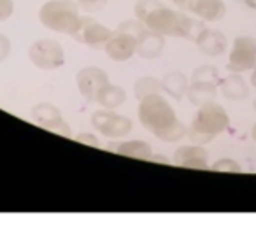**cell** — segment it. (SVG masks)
I'll use <instances>...</instances> for the list:
<instances>
[{
	"instance_id": "cell-21",
	"label": "cell",
	"mask_w": 256,
	"mask_h": 226,
	"mask_svg": "<svg viewBox=\"0 0 256 226\" xmlns=\"http://www.w3.org/2000/svg\"><path fill=\"white\" fill-rule=\"evenodd\" d=\"M134 93H136L137 98H144V96L154 95V93H162V82L160 79L151 78V76H146V78H140L139 81L134 86Z\"/></svg>"
},
{
	"instance_id": "cell-17",
	"label": "cell",
	"mask_w": 256,
	"mask_h": 226,
	"mask_svg": "<svg viewBox=\"0 0 256 226\" xmlns=\"http://www.w3.org/2000/svg\"><path fill=\"white\" fill-rule=\"evenodd\" d=\"M126 100V92H124L121 86H116V84H110L107 82L104 88H100V92L96 93V98L95 102L98 104L102 109H118L121 107Z\"/></svg>"
},
{
	"instance_id": "cell-28",
	"label": "cell",
	"mask_w": 256,
	"mask_h": 226,
	"mask_svg": "<svg viewBox=\"0 0 256 226\" xmlns=\"http://www.w3.org/2000/svg\"><path fill=\"white\" fill-rule=\"evenodd\" d=\"M249 82H251V86L256 90V67L252 68V72H251V79H249Z\"/></svg>"
},
{
	"instance_id": "cell-24",
	"label": "cell",
	"mask_w": 256,
	"mask_h": 226,
	"mask_svg": "<svg viewBox=\"0 0 256 226\" xmlns=\"http://www.w3.org/2000/svg\"><path fill=\"white\" fill-rule=\"evenodd\" d=\"M109 0H78V6L86 12H98L107 6Z\"/></svg>"
},
{
	"instance_id": "cell-2",
	"label": "cell",
	"mask_w": 256,
	"mask_h": 226,
	"mask_svg": "<svg viewBox=\"0 0 256 226\" xmlns=\"http://www.w3.org/2000/svg\"><path fill=\"white\" fill-rule=\"evenodd\" d=\"M137 116L144 130L153 134L162 142L170 144V142H178L186 137L188 126L178 120L174 107L165 96H162V93L140 98Z\"/></svg>"
},
{
	"instance_id": "cell-1",
	"label": "cell",
	"mask_w": 256,
	"mask_h": 226,
	"mask_svg": "<svg viewBox=\"0 0 256 226\" xmlns=\"http://www.w3.org/2000/svg\"><path fill=\"white\" fill-rule=\"evenodd\" d=\"M136 18L146 28L154 30L165 37H182L195 40V37L204 28L202 20L190 18L184 11H174L165 8L158 0H139L136 4Z\"/></svg>"
},
{
	"instance_id": "cell-31",
	"label": "cell",
	"mask_w": 256,
	"mask_h": 226,
	"mask_svg": "<svg viewBox=\"0 0 256 226\" xmlns=\"http://www.w3.org/2000/svg\"><path fill=\"white\" fill-rule=\"evenodd\" d=\"M252 107H254V110H256V100H254V102H252Z\"/></svg>"
},
{
	"instance_id": "cell-22",
	"label": "cell",
	"mask_w": 256,
	"mask_h": 226,
	"mask_svg": "<svg viewBox=\"0 0 256 226\" xmlns=\"http://www.w3.org/2000/svg\"><path fill=\"white\" fill-rule=\"evenodd\" d=\"M192 81H202V82H212L218 84L220 82V72L214 65H202L198 67L192 76Z\"/></svg>"
},
{
	"instance_id": "cell-19",
	"label": "cell",
	"mask_w": 256,
	"mask_h": 226,
	"mask_svg": "<svg viewBox=\"0 0 256 226\" xmlns=\"http://www.w3.org/2000/svg\"><path fill=\"white\" fill-rule=\"evenodd\" d=\"M114 152L121 156H128V158H137V160H150L153 156V149L148 142L144 140H124L118 142L116 146H109Z\"/></svg>"
},
{
	"instance_id": "cell-9",
	"label": "cell",
	"mask_w": 256,
	"mask_h": 226,
	"mask_svg": "<svg viewBox=\"0 0 256 226\" xmlns=\"http://www.w3.org/2000/svg\"><path fill=\"white\" fill-rule=\"evenodd\" d=\"M110 36H112V30L107 28L100 22H96L95 18L81 16V25H79L78 32L72 37L81 44H84V46L93 48V50H104V46H106Z\"/></svg>"
},
{
	"instance_id": "cell-7",
	"label": "cell",
	"mask_w": 256,
	"mask_h": 226,
	"mask_svg": "<svg viewBox=\"0 0 256 226\" xmlns=\"http://www.w3.org/2000/svg\"><path fill=\"white\" fill-rule=\"evenodd\" d=\"M256 67V39L249 36H238L232 42L228 54V70L234 74H244Z\"/></svg>"
},
{
	"instance_id": "cell-14",
	"label": "cell",
	"mask_w": 256,
	"mask_h": 226,
	"mask_svg": "<svg viewBox=\"0 0 256 226\" xmlns=\"http://www.w3.org/2000/svg\"><path fill=\"white\" fill-rule=\"evenodd\" d=\"M174 163L184 168L207 170L209 168V152L200 144L181 146L174 152Z\"/></svg>"
},
{
	"instance_id": "cell-3",
	"label": "cell",
	"mask_w": 256,
	"mask_h": 226,
	"mask_svg": "<svg viewBox=\"0 0 256 226\" xmlns=\"http://www.w3.org/2000/svg\"><path fill=\"white\" fill-rule=\"evenodd\" d=\"M230 124V116L226 109L218 102H207L198 107L195 120L188 126L186 137L193 144L206 146L212 142L218 135H221Z\"/></svg>"
},
{
	"instance_id": "cell-18",
	"label": "cell",
	"mask_w": 256,
	"mask_h": 226,
	"mask_svg": "<svg viewBox=\"0 0 256 226\" xmlns=\"http://www.w3.org/2000/svg\"><path fill=\"white\" fill-rule=\"evenodd\" d=\"M188 100L193 104V106L200 107L207 102H214L218 95V84H212V82H202V81H192L188 86Z\"/></svg>"
},
{
	"instance_id": "cell-6",
	"label": "cell",
	"mask_w": 256,
	"mask_h": 226,
	"mask_svg": "<svg viewBox=\"0 0 256 226\" xmlns=\"http://www.w3.org/2000/svg\"><path fill=\"white\" fill-rule=\"evenodd\" d=\"M28 58L40 70H56L65 64V51L53 39H39L28 48Z\"/></svg>"
},
{
	"instance_id": "cell-15",
	"label": "cell",
	"mask_w": 256,
	"mask_h": 226,
	"mask_svg": "<svg viewBox=\"0 0 256 226\" xmlns=\"http://www.w3.org/2000/svg\"><path fill=\"white\" fill-rule=\"evenodd\" d=\"M165 48V36L154 30L144 28L137 36V54L144 60H153L162 54Z\"/></svg>"
},
{
	"instance_id": "cell-29",
	"label": "cell",
	"mask_w": 256,
	"mask_h": 226,
	"mask_svg": "<svg viewBox=\"0 0 256 226\" xmlns=\"http://www.w3.org/2000/svg\"><path fill=\"white\" fill-rule=\"evenodd\" d=\"M244 4L248 6L249 9H252V11H256V0H244Z\"/></svg>"
},
{
	"instance_id": "cell-13",
	"label": "cell",
	"mask_w": 256,
	"mask_h": 226,
	"mask_svg": "<svg viewBox=\"0 0 256 226\" xmlns=\"http://www.w3.org/2000/svg\"><path fill=\"white\" fill-rule=\"evenodd\" d=\"M193 42L196 44L200 53L210 58H218L221 54H224L228 48V40L224 37V34L212 28H202Z\"/></svg>"
},
{
	"instance_id": "cell-4",
	"label": "cell",
	"mask_w": 256,
	"mask_h": 226,
	"mask_svg": "<svg viewBox=\"0 0 256 226\" xmlns=\"http://www.w3.org/2000/svg\"><path fill=\"white\" fill-rule=\"evenodd\" d=\"M39 22L48 30L74 36L81 25L79 6L72 0H48L39 9Z\"/></svg>"
},
{
	"instance_id": "cell-23",
	"label": "cell",
	"mask_w": 256,
	"mask_h": 226,
	"mask_svg": "<svg viewBox=\"0 0 256 226\" xmlns=\"http://www.w3.org/2000/svg\"><path fill=\"white\" fill-rule=\"evenodd\" d=\"M209 168L214 170V172H242V166L230 158L218 160V162H214L212 166H209Z\"/></svg>"
},
{
	"instance_id": "cell-11",
	"label": "cell",
	"mask_w": 256,
	"mask_h": 226,
	"mask_svg": "<svg viewBox=\"0 0 256 226\" xmlns=\"http://www.w3.org/2000/svg\"><path fill=\"white\" fill-rule=\"evenodd\" d=\"M106 54L114 62H126L137 54V37L134 34H128L124 30L118 28L112 32L109 40L104 46Z\"/></svg>"
},
{
	"instance_id": "cell-20",
	"label": "cell",
	"mask_w": 256,
	"mask_h": 226,
	"mask_svg": "<svg viewBox=\"0 0 256 226\" xmlns=\"http://www.w3.org/2000/svg\"><path fill=\"white\" fill-rule=\"evenodd\" d=\"M162 92H165L168 96H174L176 100H181L182 96H186L188 92V78H186L182 72H167L162 79Z\"/></svg>"
},
{
	"instance_id": "cell-12",
	"label": "cell",
	"mask_w": 256,
	"mask_h": 226,
	"mask_svg": "<svg viewBox=\"0 0 256 226\" xmlns=\"http://www.w3.org/2000/svg\"><path fill=\"white\" fill-rule=\"evenodd\" d=\"M76 82H78L79 93L84 96L88 102H95L96 93L100 92V88L109 82L107 74L98 67H86L81 68L76 76Z\"/></svg>"
},
{
	"instance_id": "cell-25",
	"label": "cell",
	"mask_w": 256,
	"mask_h": 226,
	"mask_svg": "<svg viewBox=\"0 0 256 226\" xmlns=\"http://www.w3.org/2000/svg\"><path fill=\"white\" fill-rule=\"evenodd\" d=\"M14 12V2L12 0H0V23L9 20Z\"/></svg>"
},
{
	"instance_id": "cell-10",
	"label": "cell",
	"mask_w": 256,
	"mask_h": 226,
	"mask_svg": "<svg viewBox=\"0 0 256 226\" xmlns=\"http://www.w3.org/2000/svg\"><path fill=\"white\" fill-rule=\"evenodd\" d=\"M30 118L40 128H46V130L60 134L64 137H70V128L62 118L58 107H54L53 104H37V106H34L32 110H30Z\"/></svg>"
},
{
	"instance_id": "cell-8",
	"label": "cell",
	"mask_w": 256,
	"mask_h": 226,
	"mask_svg": "<svg viewBox=\"0 0 256 226\" xmlns=\"http://www.w3.org/2000/svg\"><path fill=\"white\" fill-rule=\"evenodd\" d=\"M181 11L192 12L198 20L207 23H218L226 14L223 0H172Z\"/></svg>"
},
{
	"instance_id": "cell-16",
	"label": "cell",
	"mask_w": 256,
	"mask_h": 226,
	"mask_svg": "<svg viewBox=\"0 0 256 226\" xmlns=\"http://www.w3.org/2000/svg\"><path fill=\"white\" fill-rule=\"evenodd\" d=\"M220 90L224 98L234 100V102L246 100L249 96V84L244 81V78H240V74H234V72H232V76L221 81Z\"/></svg>"
},
{
	"instance_id": "cell-5",
	"label": "cell",
	"mask_w": 256,
	"mask_h": 226,
	"mask_svg": "<svg viewBox=\"0 0 256 226\" xmlns=\"http://www.w3.org/2000/svg\"><path fill=\"white\" fill-rule=\"evenodd\" d=\"M92 124L100 135L107 138H124L132 134L134 123L130 118L121 116V114L112 112L110 109H100L92 114Z\"/></svg>"
},
{
	"instance_id": "cell-30",
	"label": "cell",
	"mask_w": 256,
	"mask_h": 226,
	"mask_svg": "<svg viewBox=\"0 0 256 226\" xmlns=\"http://www.w3.org/2000/svg\"><path fill=\"white\" fill-rule=\"evenodd\" d=\"M251 137H252V140L256 142V123H254V126H252V130H251Z\"/></svg>"
},
{
	"instance_id": "cell-27",
	"label": "cell",
	"mask_w": 256,
	"mask_h": 226,
	"mask_svg": "<svg viewBox=\"0 0 256 226\" xmlns=\"http://www.w3.org/2000/svg\"><path fill=\"white\" fill-rule=\"evenodd\" d=\"M76 140H78V142H81V144L93 146V148H100V142H98V138H96L93 134H79L78 137H76Z\"/></svg>"
},
{
	"instance_id": "cell-26",
	"label": "cell",
	"mask_w": 256,
	"mask_h": 226,
	"mask_svg": "<svg viewBox=\"0 0 256 226\" xmlns=\"http://www.w3.org/2000/svg\"><path fill=\"white\" fill-rule=\"evenodd\" d=\"M9 53H11V40L4 34H0V62H4Z\"/></svg>"
}]
</instances>
